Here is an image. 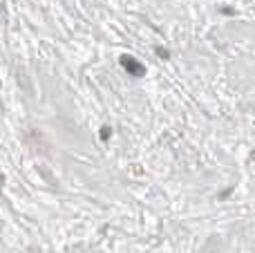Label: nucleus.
<instances>
[{
    "mask_svg": "<svg viewBox=\"0 0 255 253\" xmlns=\"http://www.w3.org/2000/svg\"><path fill=\"white\" fill-rule=\"evenodd\" d=\"M110 134H112L110 128H101V139H103V141H106V139H110Z\"/></svg>",
    "mask_w": 255,
    "mask_h": 253,
    "instance_id": "obj_2",
    "label": "nucleus"
},
{
    "mask_svg": "<svg viewBox=\"0 0 255 253\" xmlns=\"http://www.w3.org/2000/svg\"><path fill=\"white\" fill-rule=\"evenodd\" d=\"M157 54H159V56H163V58H168V52H166V49H157Z\"/></svg>",
    "mask_w": 255,
    "mask_h": 253,
    "instance_id": "obj_3",
    "label": "nucleus"
},
{
    "mask_svg": "<svg viewBox=\"0 0 255 253\" xmlns=\"http://www.w3.org/2000/svg\"><path fill=\"white\" fill-rule=\"evenodd\" d=\"M121 65H124V70H126L130 76H143V74H145V67L141 65L136 58L128 56V54H124V56H121Z\"/></svg>",
    "mask_w": 255,
    "mask_h": 253,
    "instance_id": "obj_1",
    "label": "nucleus"
}]
</instances>
